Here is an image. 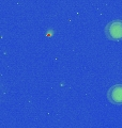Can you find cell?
Returning <instances> with one entry per match:
<instances>
[{"label": "cell", "instance_id": "cell-2", "mask_svg": "<svg viewBox=\"0 0 122 128\" xmlns=\"http://www.w3.org/2000/svg\"><path fill=\"white\" fill-rule=\"evenodd\" d=\"M107 97L113 105H122V84H116L108 91Z\"/></svg>", "mask_w": 122, "mask_h": 128}, {"label": "cell", "instance_id": "cell-1", "mask_svg": "<svg viewBox=\"0 0 122 128\" xmlns=\"http://www.w3.org/2000/svg\"><path fill=\"white\" fill-rule=\"evenodd\" d=\"M105 33L111 41L119 42L122 40V20H112L105 28Z\"/></svg>", "mask_w": 122, "mask_h": 128}]
</instances>
